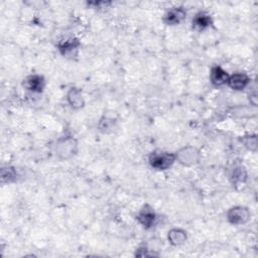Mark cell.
Instances as JSON below:
<instances>
[{
  "label": "cell",
  "instance_id": "6da1fadb",
  "mask_svg": "<svg viewBox=\"0 0 258 258\" xmlns=\"http://www.w3.org/2000/svg\"><path fill=\"white\" fill-rule=\"evenodd\" d=\"M78 151V141L73 136L61 139L56 146V153L60 160L67 161L72 159Z\"/></svg>",
  "mask_w": 258,
  "mask_h": 258
},
{
  "label": "cell",
  "instance_id": "7a4b0ae2",
  "mask_svg": "<svg viewBox=\"0 0 258 258\" xmlns=\"http://www.w3.org/2000/svg\"><path fill=\"white\" fill-rule=\"evenodd\" d=\"M176 161V154L164 151H154L149 157L150 165L158 170L167 169Z\"/></svg>",
  "mask_w": 258,
  "mask_h": 258
},
{
  "label": "cell",
  "instance_id": "3957f363",
  "mask_svg": "<svg viewBox=\"0 0 258 258\" xmlns=\"http://www.w3.org/2000/svg\"><path fill=\"white\" fill-rule=\"evenodd\" d=\"M200 151L193 146H186L176 154V160L183 165L191 166L200 162Z\"/></svg>",
  "mask_w": 258,
  "mask_h": 258
},
{
  "label": "cell",
  "instance_id": "277c9868",
  "mask_svg": "<svg viewBox=\"0 0 258 258\" xmlns=\"http://www.w3.org/2000/svg\"><path fill=\"white\" fill-rule=\"evenodd\" d=\"M227 217L231 224L241 225L245 224V223L250 220L251 213L247 208L241 207V206H237V207H233L229 210Z\"/></svg>",
  "mask_w": 258,
  "mask_h": 258
},
{
  "label": "cell",
  "instance_id": "5b68a950",
  "mask_svg": "<svg viewBox=\"0 0 258 258\" xmlns=\"http://www.w3.org/2000/svg\"><path fill=\"white\" fill-rule=\"evenodd\" d=\"M250 83V78L243 73H236L232 76H229L227 84L229 85V87L233 90L240 91L243 90L244 88L247 87V85Z\"/></svg>",
  "mask_w": 258,
  "mask_h": 258
},
{
  "label": "cell",
  "instance_id": "8992f818",
  "mask_svg": "<svg viewBox=\"0 0 258 258\" xmlns=\"http://www.w3.org/2000/svg\"><path fill=\"white\" fill-rule=\"evenodd\" d=\"M187 16V12L182 7H176L170 9L165 15H164V23L167 25H177L180 24Z\"/></svg>",
  "mask_w": 258,
  "mask_h": 258
},
{
  "label": "cell",
  "instance_id": "52a82bcc",
  "mask_svg": "<svg viewBox=\"0 0 258 258\" xmlns=\"http://www.w3.org/2000/svg\"><path fill=\"white\" fill-rule=\"evenodd\" d=\"M23 86L31 92L41 93L45 87V79L40 75H31L24 80Z\"/></svg>",
  "mask_w": 258,
  "mask_h": 258
},
{
  "label": "cell",
  "instance_id": "ba28073f",
  "mask_svg": "<svg viewBox=\"0 0 258 258\" xmlns=\"http://www.w3.org/2000/svg\"><path fill=\"white\" fill-rule=\"evenodd\" d=\"M137 220H139V222L144 228L148 229L154 225V223H156L157 220V216L151 208H149L148 206H145V207L140 212L139 216H137Z\"/></svg>",
  "mask_w": 258,
  "mask_h": 258
},
{
  "label": "cell",
  "instance_id": "9c48e42d",
  "mask_svg": "<svg viewBox=\"0 0 258 258\" xmlns=\"http://www.w3.org/2000/svg\"><path fill=\"white\" fill-rule=\"evenodd\" d=\"M228 79H229V75L227 74L226 71L223 70L221 67H214L211 70V74H210L211 83L217 86V87L227 84Z\"/></svg>",
  "mask_w": 258,
  "mask_h": 258
},
{
  "label": "cell",
  "instance_id": "30bf717a",
  "mask_svg": "<svg viewBox=\"0 0 258 258\" xmlns=\"http://www.w3.org/2000/svg\"><path fill=\"white\" fill-rule=\"evenodd\" d=\"M67 100L73 109H81L85 105L82 92L77 88H71L67 94Z\"/></svg>",
  "mask_w": 258,
  "mask_h": 258
},
{
  "label": "cell",
  "instance_id": "8fae6325",
  "mask_svg": "<svg viewBox=\"0 0 258 258\" xmlns=\"http://www.w3.org/2000/svg\"><path fill=\"white\" fill-rule=\"evenodd\" d=\"M212 21L211 16L205 12H200L198 13L193 20V27L198 30H203L205 28H207L210 26Z\"/></svg>",
  "mask_w": 258,
  "mask_h": 258
},
{
  "label": "cell",
  "instance_id": "7c38bea8",
  "mask_svg": "<svg viewBox=\"0 0 258 258\" xmlns=\"http://www.w3.org/2000/svg\"><path fill=\"white\" fill-rule=\"evenodd\" d=\"M168 240H169V242L175 246L182 245L184 242H186V240H187V232L180 228L171 229L168 232Z\"/></svg>",
  "mask_w": 258,
  "mask_h": 258
},
{
  "label": "cell",
  "instance_id": "4fadbf2b",
  "mask_svg": "<svg viewBox=\"0 0 258 258\" xmlns=\"http://www.w3.org/2000/svg\"><path fill=\"white\" fill-rule=\"evenodd\" d=\"M80 46V43L77 40H69L63 43L60 46V50L64 56H70L73 55L74 50H77Z\"/></svg>",
  "mask_w": 258,
  "mask_h": 258
},
{
  "label": "cell",
  "instance_id": "5bb4252c",
  "mask_svg": "<svg viewBox=\"0 0 258 258\" xmlns=\"http://www.w3.org/2000/svg\"><path fill=\"white\" fill-rule=\"evenodd\" d=\"M246 171L242 166H238L234 169L233 171V175H232V179H233V185L238 186V185H241L245 182L246 180Z\"/></svg>",
  "mask_w": 258,
  "mask_h": 258
},
{
  "label": "cell",
  "instance_id": "9a60e30c",
  "mask_svg": "<svg viewBox=\"0 0 258 258\" xmlns=\"http://www.w3.org/2000/svg\"><path fill=\"white\" fill-rule=\"evenodd\" d=\"M113 126H114V122L112 119H108V118H105V119H102L100 123H99V130L104 132V133H107L109 131H111L113 129Z\"/></svg>",
  "mask_w": 258,
  "mask_h": 258
}]
</instances>
